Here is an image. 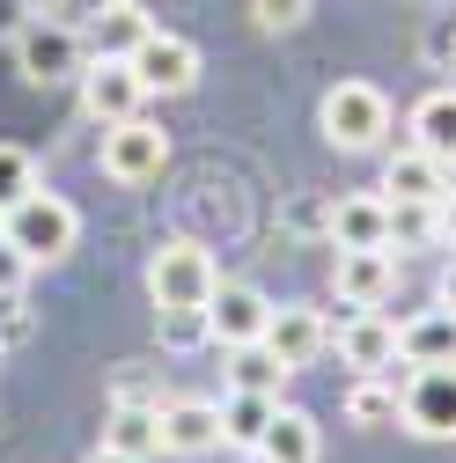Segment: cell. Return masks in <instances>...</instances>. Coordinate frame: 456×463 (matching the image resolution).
Masks as SVG:
<instances>
[{"label": "cell", "instance_id": "603a6c76", "mask_svg": "<svg viewBox=\"0 0 456 463\" xmlns=\"http://www.w3.org/2000/svg\"><path fill=\"white\" fill-rule=\"evenodd\" d=\"M347 420L354 427H397V420H405V390L383 383V375H361L354 397H347Z\"/></svg>", "mask_w": 456, "mask_h": 463}, {"label": "cell", "instance_id": "277c9868", "mask_svg": "<svg viewBox=\"0 0 456 463\" xmlns=\"http://www.w3.org/2000/svg\"><path fill=\"white\" fill-rule=\"evenodd\" d=\"M103 177L110 184H155L162 169H169V133L155 126V118H119V126H103Z\"/></svg>", "mask_w": 456, "mask_h": 463}, {"label": "cell", "instance_id": "3957f363", "mask_svg": "<svg viewBox=\"0 0 456 463\" xmlns=\"http://www.w3.org/2000/svg\"><path fill=\"white\" fill-rule=\"evenodd\" d=\"M0 236L23 243V250H30V265H60V258L74 250V236H81V213H74L60 192H30L23 206L0 213Z\"/></svg>", "mask_w": 456, "mask_h": 463}, {"label": "cell", "instance_id": "1f68e13d", "mask_svg": "<svg viewBox=\"0 0 456 463\" xmlns=\"http://www.w3.org/2000/svg\"><path fill=\"white\" fill-rule=\"evenodd\" d=\"M442 302L456 309V258H449V272H442Z\"/></svg>", "mask_w": 456, "mask_h": 463}, {"label": "cell", "instance_id": "6da1fadb", "mask_svg": "<svg viewBox=\"0 0 456 463\" xmlns=\"http://www.w3.org/2000/svg\"><path fill=\"white\" fill-rule=\"evenodd\" d=\"M317 126H324V140L338 155H368V147L390 140V96L375 81H338L324 96V110H317Z\"/></svg>", "mask_w": 456, "mask_h": 463}, {"label": "cell", "instance_id": "5bb4252c", "mask_svg": "<svg viewBox=\"0 0 456 463\" xmlns=\"http://www.w3.org/2000/svg\"><path fill=\"white\" fill-rule=\"evenodd\" d=\"M449 184H456V169H449V162H434L427 147L390 155V169H383V199H413V206H442V199H449Z\"/></svg>", "mask_w": 456, "mask_h": 463}, {"label": "cell", "instance_id": "4dcf8cb0", "mask_svg": "<svg viewBox=\"0 0 456 463\" xmlns=\"http://www.w3.org/2000/svg\"><path fill=\"white\" fill-rule=\"evenodd\" d=\"M89 463H140V456H126V449H110V441H103V449H96Z\"/></svg>", "mask_w": 456, "mask_h": 463}, {"label": "cell", "instance_id": "30bf717a", "mask_svg": "<svg viewBox=\"0 0 456 463\" xmlns=\"http://www.w3.org/2000/svg\"><path fill=\"white\" fill-rule=\"evenodd\" d=\"M265 345L280 354V368H288V375H302L324 345H331V324H324V309H309V302H272Z\"/></svg>", "mask_w": 456, "mask_h": 463}, {"label": "cell", "instance_id": "2e32d148", "mask_svg": "<svg viewBox=\"0 0 456 463\" xmlns=\"http://www.w3.org/2000/svg\"><path fill=\"white\" fill-rule=\"evenodd\" d=\"M147 8L140 0H103V8L89 15V60H133V52L147 44Z\"/></svg>", "mask_w": 456, "mask_h": 463}, {"label": "cell", "instance_id": "ac0fdd59", "mask_svg": "<svg viewBox=\"0 0 456 463\" xmlns=\"http://www.w3.org/2000/svg\"><path fill=\"white\" fill-rule=\"evenodd\" d=\"M413 147H427L434 162L456 169V89H427L413 103Z\"/></svg>", "mask_w": 456, "mask_h": 463}, {"label": "cell", "instance_id": "5b68a950", "mask_svg": "<svg viewBox=\"0 0 456 463\" xmlns=\"http://www.w3.org/2000/svg\"><path fill=\"white\" fill-rule=\"evenodd\" d=\"M15 74L30 89H52V81H74L81 74V37L60 23V15H30L15 30Z\"/></svg>", "mask_w": 456, "mask_h": 463}, {"label": "cell", "instance_id": "f546056e", "mask_svg": "<svg viewBox=\"0 0 456 463\" xmlns=\"http://www.w3.org/2000/svg\"><path fill=\"white\" fill-rule=\"evenodd\" d=\"M23 15H67V0H23Z\"/></svg>", "mask_w": 456, "mask_h": 463}, {"label": "cell", "instance_id": "d4e9b609", "mask_svg": "<svg viewBox=\"0 0 456 463\" xmlns=\"http://www.w3.org/2000/svg\"><path fill=\"white\" fill-rule=\"evenodd\" d=\"M434 236H442V206L390 199V243H434Z\"/></svg>", "mask_w": 456, "mask_h": 463}, {"label": "cell", "instance_id": "d6a6232c", "mask_svg": "<svg viewBox=\"0 0 456 463\" xmlns=\"http://www.w3.org/2000/svg\"><path fill=\"white\" fill-rule=\"evenodd\" d=\"M243 463H272V456H265V449H251V456H243Z\"/></svg>", "mask_w": 456, "mask_h": 463}, {"label": "cell", "instance_id": "ba28073f", "mask_svg": "<svg viewBox=\"0 0 456 463\" xmlns=\"http://www.w3.org/2000/svg\"><path fill=\"white\" fill-rule=\"evenodd\" d=\"M74 81H81V110H89L96 126H119V118H133V110L147 103V89H140L133 60H89Z\"/></svg>", "mask_w": 456, "mask_h": 463}, {"label": "cell", "instance_id": "f1b7e54d", "mask_svg": "<svg viewBox=\"0 0 456 463\" xmlns=\"http://www.w3.org/2000/svg\"><path fill=\"white\" fill-rule=\"evenodd\" d=\"M442 236L456 243V184H449V199H442Z\"/></svg>", "mask_w": 456, "mask_h": 463}, {"label": "cell", "instance_id": "7c38bea8", "mask_svg": "<svg viewBox=\"0 0 456 463\" xmlns=\"http://www.w3.org/2000/svg\"><path fill=\"white\" fill-rule=\"evenodd\" d=\"M331 287H338V302H354V309H375L390 287H397V250H338L331 258Z\"/></svg>", "mask_w": 456, "mask_h": 463}, {"label": "cell", "instance_id": "9a60e30c", "mask_svg": "<svg viewBox=\"0 0 456 463\" xmlns=\"http://www.w3.org/2000/svg\"><path fill=\"white\" fill-rule=\"evenodd\" d=\"M397 361H405V368H449L456 361V309L442 302V309L405 317V324H397Z\"/></svg>", "mask_w": 456, "mask_h": 463}, {"label": "cell", "instance_id": "7402d4cb", "mask_svg": "<svg viewBox=\"0 0 456 463\" xmlns=\"http://www.w3.org/2000/svg\"><path fill=\"white\" fill-rule=\"evenodd\" d=\"M103 441L110 449H126V456H162V404H119L110 412V427H103Z\"/></svg>", "mask_w": 456, "mask_h": 463}, {"label": "cell", "instance_id": "83f0119b", "mask_svg": "<svg viewBox=\"0 0 456 463\" xmlns=\"http://www.w3.org/2000/svg\"><path fill=\"white\" fill-rule=\"evenodd\" d=\"M427 52H434V60H442V67H449V74H456V23H442V30H434V44H427Z\"/></svg>", "mask_w": 456, "mask_h": 463}, {"label": "cell", "instance_id": "484cf974", "mask_svg": "<svg viewBox=\"0 0 456 463\" xmlns=\"http://www.w3.org/2000/svg\"><path fill=\"white\" fill-rule=\"evenodd\" d=\"M251 23H258L265 37H288V30L309 23V0H251Z\"/></svg>", "mask_w": 456, "mask_h": 463}, {"label": "cell", "instance_id": "8992f818", "mask_svg": "<svg viewBox=\"0 0 456 463\" xmlns=\"http://www.w3.org/2000/svg\"><path fill=\"white\" fill-rule=\"evenodd\" d=\"M265 324H272V302L258 295L251 279H221L214 287V302H206V338L221 345H251V338H265Z\"/></svg>", "mask_w": 456, "mask_h": 463}, {"label": "cell", "instance_id": "52a82bcc", "mask_svg": "<svg viewBox=\"0 0 456 463\" xmlns=\"http://www.w3.org/2000/svg\"><path fill=\"white\" fill-rule=\"evenodd\" d=\"M405 434L456 441V361L449 368H413V383H405Z\"/></svg>", "mask_w": 456, "mask_h": 463}, {"label": "cell", "instance_id": "4316f807", "mask_svg": "<svg viewBox=\"0 0 456 463\" xmlns=\"http://www.w3.org/2000/svg\"><path fill=\"white\" fill-rule=\"evenodd\" d=\"M30 250L23 243H8V236H0V295H23V287H30Z\"/></svg>", "mask_w": 456, "mask_h": 463}, {"label": "cell", "instance_id": "d6986e66", "mask_svg": "<svg viewBox=\"0 0 456 463\" xmlns=\"http://www.w3.org/2000/svg\"><path fill=\"white\" fill-rule=\"evenodd\" d=\"M272 463H317V449H324V434H317V420L302 412V404H280L272 412V427H265V441H258Z\"/></svg>", "mask_w": 456, "mask_h": 463}, {"label": "cell", "instance_id": "e0dca14e", "mask_svg": "<svg viewBox=\"0 0 456 463\" xmlns=\"http://www.w3.org/2000/svg\"><path fill=\"white\" fill-rule=\"evenodd\" d=\"M390 243V199L354 192L331 206V250H383Z\"/></svg>", "mask_w": 456, "mask_h": 463}, {"label": "cell", "instance_id": "44dd1931", "mask_svg": "<svg viewBox=\"0 0 456 463\" xmlns=\"http://www.w3.org/2000/svg\"><path fill=\"white\" fill-rule=\"evenodd\" d=\"M280 412V397H258V390H228L221 397V441H236V449H258L265 427Z\"/></svg>", "mask_w": 456, "mask_h": 463}, {"label": "cell", "instance_id": "4fadbf2b", "mask_svg": "<svg viewBox=\"0 0 456 463\" xmlns=\"http://www.w3.org/2000/svg\"><path fill=\"white\" fill-rule=\"evenodd\" d=\"M221 441V397H169L162 404V456H206Z\"/></svg>", "mask_w": 456, "mask_h": 463}, {"label": "cell", "instance_id": "9c48e42d", "mask_svg": "<svg viewBox=\"0 0 456 463\" xmlns=\"http://www.w3.org/2000/svg\"><path fill=\"white\" fill-rule=\"evenodd\" d=\"M133 74H140L147 96H185V89H199V44L169 37V30H147V44L133 52Z\"/></svg>", "mask_w": 456, "mask_h": 463}, {"label": "cell", "instance_id": "cb8c5ba5", "mask_svg": "<svg viewBox=\"0 0 456 463\" xmlns=\"http://www.w3.org/2000/svg\"><path fill=\"white\" fill-rule=\"evenodd\" d=\"M30 192H37V162H30V147L0 140V213H8V206H23Z\"/></svg>", "mask_w": 456, "mask_h": 463}, {"label": "cell", "instance_id": "ffe728a7", "mask_svg": "<svg viewBox=\"0 0 456 463\" xmlns=\"http://www.w3.org/2000/svg\"><path fill=\"white\" fill-rule=\"evenodd\" d=\"M228 390L280 397V390H288V368H280V354H272L265 338H251V345H228Z\"/></svg>", "mask_w": 456, "mask_h": 463}, {"label": "cell", "instance_id": "7a4b0ae2", "mask_svg": "<svg viewBox=\"0 0 456 463\" xmlns=\"http://www.w3.org/2000/svg\"><path fill=\"white\" fill-rule=\"evenodd\" d=\"M214 287H221V272H214L206 243H192V236H169V243L147 258V295H155V309H206Z\"/></svg>", "mask_w": 456, "mask_h": 463}, {"label": "cell", "instance_id": "8fae6325", "mask_svg": "<svg viewBox=\"0 0 456 463\" xmlns=\"http://www.w3.org/2000/svg\"><path fill=\"white\" fill-rule=\"evenodd\" d=\"M338 361H347L354 375H390L397 368V324L383 309H354L347 324H338Z\"/></svg>", "mask_w": 456, "mask_h": 463}]
</instances>
